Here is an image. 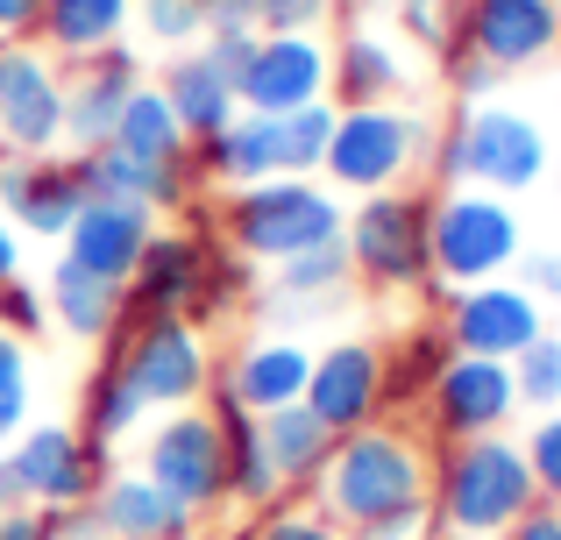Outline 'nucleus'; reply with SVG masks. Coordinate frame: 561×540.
I'll use <instances>...</instances> for the list:
<instances>
[{
    "label": "nucleus",
    "mask_w": 561,
    "mask_h": 540,
    "mask_svg": "<svg viewBox=\"0 0 561 540\" xmlns=\"http://www.w3.org/2000/svg\"><path fill=\"white\" fill-rule=\"evenodd\" d=\"M0 142L57 157L65 142V65L43 43H0Z\"/></svg>",
    "instance_id": "9b49d317"
},
{
    "label": "nucleus",
    "mask_w": 561,
    "mask_h": 540,
    "mask_svg": "<svg viewBox=\"0 0 561 540\" xmlns=\"http://www.w3.org/2000/svg\"><path fill=\"white\" fill-rule=\"evenodd\" d=\"M142 420H150V413H142V399L128 391V377L114 370V356H107V363L93 370V384H85V420H79V434L114 462V448H122L128 434L142 427Z\"/></svg>",
    "instance_id": "c756f323"
},
{
    "label": "nucleus",
    "mask_w": 561,
    "mask_h": 540,
    "mask_svg": "<svg viewBox=\"0 0 561 540\" xmlns=\"http://www.w3.org/2000/svg\"><path fill=\"white\" fill-rule=\"evenodd\" d=\"M249 540H342V533H334L313 505H277V513H263L256 527H249Z\"/></svg>",
    "instance_id": "a19ab883"
},
{
    "label": "nucleus",
    "mask_w": 561,
    "mask_h": 540,
    "mask_svg": "<svg viewBox=\"0 0 561 540\" xmlns=\"http://www.w3.org/2000/svg\"><path fill=\"white\" fill-rule=\"evenodd\" d=\"M434 527V519H426ZM426 527H391V533H363V540H426Z\"/></svg>",
    "instance_id": "3c124183"
},
{
    "label": "nucleus",
    "mask_w": 561,
    "mask_h": 540,
    "mask_svg": "<svg viewBox=\"0 0 561 540\" xmlns=\"http://www.w3.org/2000/svg\"><path fill=\"white\" fill-rule=\"evenodd\" d=\"M206 36H228V28H256V0H199Z\"/></svg>",
    "instance_id": "c03bdc74"
},
{
    "label": "nucleus",
    "mask_w": 561,
    "mask_h": 540,
    "mask_svg": "<svg viewBox=\"0 0 561 540\" xmlns=\"http://www.w3.org/2000/svg\"><path fill=\"white\" fill-rule=\"evenodd\" d=\"M334 0H256V36H313Z\"/></svg>",
    "instance_id": "58836bf2"
},
{
    "label": "nucleus",
    "mask_w": 561,
    "mask_h": 540,
    "mask_svg": "<svg viewBox=\"0 0 561 540\" xmlns=\"http://www.w3.org/2000/svg\"><path fill=\"white\" fill-rule=\"evenodd\" d=\"M306 413L342 441V434L377 427L383 413V342L370 334H348V342H328L313 356V377H306Z\"/></svg>",
    "instance_id": "2eb2a0df"
},
{
    "label": "nucleus",
    "mask_w": 561,
    "mask_h": 540,
    "mask_svg": "<svg viewBox=\"0 0 561 540\" xmlns=\"http://www.w3.org/2000/svg\"><path fill=\"white\" fill-rule=\"evenodd\" d=\"M122 28H128V0H43L36 43L50 57H79V65H85V57L114 50Z\"/></svg>",
    "instance_id": "bb28decb"
},
{
    "label": "nucleus",
    "mask_w": 561,
    "mask_h": 540,
    "mask_svg": "<svg viewBox=\"0 0 561 540\" xmlns=\"http://www.w3.org/2000/svg\"><path fill=\"white\" fill-rule=\"evenodd\" d=\"M249 57H256V28H228V36H206V65H214L228 85H242Z\"/></svg>",
    "instance_id": "79ce46f5"
},
{
    "label": "nucleus",
    "mask_w": 561,
    "mask_h": 540,
    "mask_svg": "<svg viewBox=\"0 0 561 540\" xmlns=\"http://www.w3.org/2000/svg\"><path fill=\"white\" fill-rule=\"evenodd\" d=\"M420 150H426V128L412 122L405 107H342L334 114V136H328V164L320 179L334 193H391L420 171Z\"/></svg>",
    "instance_id": "1a4fd4ad"
},
{
    "label": "nucleus",
    "mask_w": 561,
    "mask_h": 540,
    "mask_svg": "<svg viewBox=\"0 0 561 540\" xmlns=\"http://www.w3.org/2000/svg\"><path fill=\"white\" fill-rule=\"evenodd\" d=\"M107 470H114V462L100 456L71 420H28V427L8 441V456H0V476H8L14 505L50 513V519L85 513Z\"/></svg>",
    "instance_id": "6e6552de"
},
{
    "label": "nucleus",
    "mask_w": 561,
    "mask_h": 540,
    "mask_svg": "<svg viewBox=\"0 0 561 540\" xmlns=\"http://www.w3.org/2000/svg\"><path fill=\"white\" fill-rule=\"evenodd\" d=\"M554 8H561V0H554Z\"/></svg>",
    "instance_id": "5fc2aeb1"
},
{
    "label": "nucleus",
    "mask_w": 561,
    "mask_h": 540,
    "mask_svg": "<svg viewBox=\"0 0 561 540\" xmlns=\"http://www.w3.org/2000/svg\"><path fill=\"white\" fill-rule=\"evenodd\" d=\"M440 334H448L455 356H491V363H519L526 348L548 334V306L534 299L526 285H512V277H497V285H469L462 299L448 306V320H440Z\"/></svg>",
    "instance_id": "4468645a"
},
{
    "label": "nucleus",
    "mask_w": 561,
    "mask_h": 540,
    "mask_svg": "<svg viewBox=\"0 0 561 540\" xmlns=\"http://www.w3.org/2000/svg\"><path fill=\"white\" fill-rule=\"evenodd\" d=\"M114 370L128 377V391L142 399V413H185L199 405V391L214 384L206 363V334L185 313H150V320H122L107 334Z\"/></svg>",
    "instance_id": "0eeeda50"
},
{
    "label": "nucleus",
    "mask_w": 561,
    "mask_h": 540,
    "mask_svg": "<svg viewBox=\"0 0 561 540\" xmlns=\"http://www.w3.org/2000/svg\"><path fill=\"white\" fill-rule=\"evenodd\" d=\"M8 277H22V235H14V221L0 214V285Z\"/></svg>",
    "instance_id": "09e8293b"
},
{
    "label": "nucleus",
    "mask_w": 561,
    "mask_h": 540,
    "mask_svg": "<svg viewBox=\"0 0 561 540\" xmlns=\"http://www.w3.org/2000/svg\"><path fill=\"white\" fill-rule=\"evenodd\" d=\"M426 221H434V193H412V185H391V193H370L348 207L342 221V250L348 271L377 291H420L434 285V242H426Z\"/></svg>",
    "instance_id": "423d86ee"
},
{
    "label": "nucleus",
    "mask_w": 561,
    "mask_h": 540,
    "mask_svg": "<svg viewBox=\"0 0 561 540\" xmlns=\"http://www.w3.org/2000/svg\"><path fill=\"white\" fill-rule=\"evenodd\" d=\"M313 513L334 533H391V527H426L434 519V456L412 427H377L342 434L328 470L313 476Z\"/></svg>",
    "instance_id": "f257e3e1"
},
{
    "label": "nucleus",
    "mask_w": 561,
    "mask_h": 540,
    "mask_svg": "<svg viewBox=\"0 0 561 540\" xmlns=\"http://www.w3.org/2000/svg\"><path fill=\"white\" fill-rule=\"evenodd\" d=\"M157 228L164 221H157V207H142V199H85V214L65 235V256L79 271L107 277V285H128V271L142 264Z\"/></svg>",
    "instance_id": "a211bd4d"
},
{
    "label": "nucleus",
    "mask_w": 561,
    "mask_h": 540,
    "mask_svg": "<svg viewBox=\"0 0 561 540\" xmlns=\"http://www.w3.org/2000/svg\"><path fill=\"white\" fill-rule=\"evenodd\" d=\"M540 505L526 448L512 434H477V441H448L434 462V527L462 540H497L512 519Z\"/></svg>",
    "instance_id": "f03ea898"
},
{
    "label": "nucleus",
    "mask_w": 561,
    "mask_h": 540,
    "mask_svg": "<svg viewBox=\"0 0 561 540\" xmlns=\"http://www.w3.org/2000/svg\"><path fill=\"white\" fill-rule=\"evenodd\" d=\"M85 519H93L107 540H199V519H192L171 491H157L142 470H107L100 476Z\"/></svg>",
    "instance_id": "aec40b11"
},
{
    "label": "nucleus",
    "mask_w": 561,
    "mask_h": 540,
    "mask_svg": "<svg viewBox=\"0 0 561 540\" xmlns=\"http://www.w3.org/2000/svg\"><path fill=\"white\" fill-rule=\"evenodd\" d=\"M306 377H313V348L291 342V334H263V342H249L242 356L228 363V370L214 377V391H228L242 413H285V405L306 399Z\"/></svg>",
    "instance_id": "412c9836"
},
{
    "label": "nucleus",
    "mask_w": 561,
    "mask_h": 540,
    "mask_svg": "<svg viewBox=\"0 0 561 540\" xmlns=\"http://www.w3.org/2000/svg\"><path fill=\"white\" fill-rule=\"evenodd\" d=\"M28 427V348L0 328V448Z\"/></svg>",
    "instance_id": "c9c22d12"
},
{
    "label": "nucleus",
    "mask_w": 561,
    "mask_h": 540,
    "mask_svg": "<svg viewBox=\"0 0 561 540\" xmlns=\"http://www.w3.org/2000/svg\"><path fill=\"white\" fill-rule=\"evenodd\" d=\"M256 434H263V456H271L277 491H313V476L328 470V456H334V434L320 427L306 405L263 413V420H256Z\"/></svg>",
    "instance_id": "a878e982"
},
{
    "label": "nucleus",
    "mask_w": 561,
    "mask_h": 540,
    "mask_svg": "<svg viewBox=\"0 0 561 540\" xmlns=\"http://www.w3.org/2000/svg\"><path fill=\"white\" fill-rule=\"evenodd\" d=\"M14 513V491H8V476H0V519H8Z\"/></svg>",
    "instance_id": "603ef678"
},
{
    "label": "nucleus",
    "mask_w": 561,
    "mask_h": 540,
    "mask_svg": "<svg viewBox=\"0 0 561 540\" xmlns=\"http://www.w3.org/2000/svg\"><path fill=\"white\" fill-rule=\"evenodd\" d=\"M455 348H448V334L440 328H412V334H398L391 342V356H383V405H412V399H426V384L440 377V363H448Z\"/></svg>",
    "instance_id": "7c9ffc66"
},
{
    "label": "nucleus",
    "mask_w": 561,
    "mask_h": 540,
    "mask_svg": "<svg viewBox=\"0 0 561 540\" xmlns=\"http://www.w3.org/2000/svg\"><path fill=\"white\" fill-rule=\"evenodd\" d=\"M57 540H107V533H100V527H93V519H85V513H71L65 527H57Z\"/></svg>",
    "instance_id": "8fccbe9b"
},
{
    "label": "nucleus",
    "mask_w": 561,
    "mask_h": 540,
    "mask_svg": "<svg viewBox=\"0 0 561 540\" xmlns=\"http://www.w3.org/2000/svg\"><path fill=\"white\" fill-rule=\"evenodd\" d=\"M342 221H348V207L320 179H263V185L228 193V207H220L228 250L249 256V264H285L299 250L342 242Z\"/></svg>",
    "instance_id": "20e7f679"
},
{
    "label": "nucleus",
    "mask_w": 561,
    "mask_h": 540,
    "mask_svg": "<svg viewBox=\"0 0 561 540\" xmlns=\"http://www.w3.org/2000/svg\"><path fill=\"white\" fill-rule=\"evenodd\" d=\"M348 250L342 242H320V250H299L277 264V299L285 306H313V299H334V291L348 285Z\"/></svg>",
    "instance_id": "2f4dec72"
},
{
    "label": "nucleus",
    "mask_w": 561,
    "mask_h": 540,
    "mask_svg": "<svg viewBox=\"0 0 561 540\" xmlns=\"http://www.w3.org/2000/svg\"><path fill=\"white\" fill-rule=\"evenodd\" d=\"M136 85H142V71H136V50H128V43L85 57L79 79H65V142L71 150H100V142L114 136V122H122Z\"/></svg>",
    "instance_id": "4be33fe9"
},
{
    "label": "nucleus",
    "mask_w": 561,
    "mask_h": 540,
    "mask_svg": "<svg viewBox=\"0 0 561 540\" xmlns=\"http://www.w3.org/2000/svg\"><path fill=\"white\" fill-rule=\"evenodd\" d=\"M391 8H398V22H405L412 43H426V50H448L455 43V8L448 0H391Z\"/></svg>",
    "instance_id": "ea45409f"
},
{
    "label": "nucleus",
    "mask_w": 561,
    "mask_h": 540,
    "mask_svg": "<svg viewBox=\"0 0 561 540\" xmlns=\"http://www.w3.org/2000/svg\"><path fill=\"white\" fill-rule=\"evenodd\" d=\"M497 540H561V505H534V513L512 519Z\"/></svg>",
    "instance_id": "de8ad7c7"
},
{
    "label": "nucleus",
    "mask_w": 561,
    "mask_h": 540,
    "mask_svg": "<svg viewBox=\"0 0 561 540\" xmlns=\"http://www.w3.org/2000/svg\"><path fill=\"white\" fill-rule=\"evenodd\" d=\"M426 242H434V285L440 291H448V285L469 291V285H497L505 271H519L526 221H519V207H505L497 193L448 185V193H434Z\"/></svg>",
    "instance_id": "39448f33"
},
{
    "label": "nucleus",
    "mask_w": 561,
    "mask_h": 540,
    "mask_svg": "<svg viewBox=\"0 0 561 540\" xmlns=\"http://www.w3.org/2000/svg\"><path fill=\"white\" fill-rule=\"evenodd\" d=\"M43 306H50V320L71 342H107V334L122 328V285L79 271L71 256H57L50 277H43Z\"/></svg>",
    "instance_id": "393cba45"
},
{
    "label": "nucleus",
    "mask_w": 561,
    "mask_h": 540,
    "mask_svg": "<svg viewBox=\"0 0 561 540\" xmlns=\"http://www.w3.org/2000/svg\"><path fill=\"white\" fill-rule=\"evenodd\" d=\"M128 22H136L164 57H179V50H192V36H206L199 0H128Z\"/></svg>",
    "instance_id": "72a5a7b5"
},
{
    "label": "nucleus",
    "mask_w": 561,
    "mask_h": 540,
    "mask_svg": "<svg viewBox=\"0 0 561 540\" xmlns=\"http://www.w3.org/2000/svg\"><path fill=\"white\" fill-rule=\"evenodd\" d=\"M519 285L534 291L540 306H561V250H526L519 256Z\"/></svg>",
    "instance_id": "37998d69"
},
{
    "label": "nucleus",
    "mask_w": 561,
    "mask_h": 540,
    "mask_svg": "<svg viewBox=\"0 0 561 540\" xmlns=\"http://www.w3.org/2000/svg\"><path fill=\"white\" fill-rule=\"evenodd\" d=\"M519 448H526V470H534L540 505H561V413H540Z\"/></svg>",
    "instance_id": "e433bc0d"
},
{
    "label": "nucleus",
    "mask_w": 561,
    "mask_h": 540,
    "mask_svg": "<svg viewBox=\"0 0 561 540\" xmlns=\"http://www.w3.org/2000/svg\"><path fill=\"white\" fill-rule=\"evenodd\" d=\"M57 527H65V519H50V513H28V505H14V513L0 519V540H57Z\"/></svg>",
    "instance_id": "49530a36"
},
{
    "label": "nucleus",
    "mask_w": 561,
    "mask_h": 540,
    "mask_svg": "<svg viewBox=\"0 0 561 540\" xmlns=\"http://www.w3.org/2000/svg\"><path fill=\"white\" fill-rule=\"evenodd\" d=\"M157 93H164V107H171V114H179L185 142H214L220 128L242 114L234 85L220 79L214 65H206V50H179V57H164V79H157Z\"/></svg>",
    "instance_id": "b1692460"
},
{
    "label": "nucleus",
    "mask_w": 561,
    "mask_h": 540,
    "mask_svg": "<svg viewBox=\"0 0 561 540\" xmlns=\"http://www.w3.org/2000/svg\"><path fill=\"white\" fill-rule=\"evenodd\" d=\"M434 171L448 185H477V193L519 199V193H534V185L554 171V142H548V128H540L526 107L483 100V107H462V122L448 128Z\"/></svg>",
    "instance_id": "7ed1b4c3"
},
{
    "label": "nucleus",
    "mask_w": 561,
    "mask_h": 540,
    "mask_svg": "<svg viewBox=\"0 0 561 540\" xmlns=\"http://www.w3.org/2000/svg\"><path fill=\"white\" fill-rule=\"evenodd\" d=\"M85 179L71 157H22L8 150L0 157V207H8V221L22 228V235L36 242H65L71 221L85 214Z\"/></svg>",
    "instance_id": "dca6fc26"
},
{
    "label": "nucleus",
    "mask_w": 561,
    "mask_h": 540,
    "mask_svg": "<svg viewBox=\"0 0 561 540\" xmlns=\"http://www.w3.org/2000/svg\"><path fill=\"white\" fill-rule=\"evenodd\" d=\"M206 256H214L206 235H192V228H157L150 250H142V264L128 271V285H122V320L185 313L192 291H199V277H206Z\"/></svg>",
    "instance_id": "6ab92c4d"
},
{
    "label": "nucleus",
    "mask_w": 561,
    "mask_h": 540,
    "mask_svg": "<svg viewBox=\"0 0 561 540\" xmlns=\"http://www.w3.org/2000/svg\"><path fill=\"white\" fill-rule=\"evenodd\" d=\"M43 0H0V43H36Z\"/></svg>",
    "instance_id": "a18cd8bd"
},
{
    "label": "nucleus",
    "mask_w": 561,
    "mask_h": 540,
    "mask_svg": "<svg viewBox=\"0 0 561 540\" xmlns=\"http://www.w3.org/2000/svg\"><path fill=\"white\" fill-rule=\"evenodd\" d=\"M142 476H150L157 491H171V498L185 505L192 519L214 513V505H228V456H220V420L199 413V405H185V413H164L150 434H142Z\"/></svg>",
    "instance_id": "9d476101"
},
{
    "label": "nucleus",
    "mask_w": 561,
    "mask_h": 540,
    "mask_svg": "<svg viewBox=\"0 0 561 540\" xmlns=\"http://www.w3.org/2000/svg\"><path fill=\"white\" fill-rule=\"evenodd\" d=\"M512 377H519V405H534V413H561V334L554 328L540 334V342L512 363Z\"/></svg>",
    "instance_id": "f704fd0d"
},
{
    "label": "nucleus",
    "mask_w": 561,
    "mask_h": 540,
    "mask_svg": "<svg viewBox=\"0 0 561 540\" xmlns=\"http://www.w3.org/2000/svg\"><path fill=\"white\" fill-rule=\"evenodd\" d=\"M512 413H519V377L512 363L491 356H448L440 377L426 384V427L448 441H477V434H505Z\"/></svg>",
    "instance_id": "ddd939ff"
},
{
    "label": "nucleus",
    "mask_w": 561,
    "mask_h": 540,
    "mask_svg": "<svg viewBox=\"0 0 561 540\" xmlns=\"http://www.w3.org/2000/svg\"><path fill=\"white\" fill-rule=\"evenodd\" d=\"M328 136H334V107H299V114H277V150H285V179H320L328 164Z\"/></svg>",
    "instance_id": "473e14b6"
},
{
    "label": "nucleus",
    "mask_w": 561,
    "mask_h": 540,
    "mask_svg": "<svg viewBox=\"0 0 561 540\" xmlns=\"http://www.w3.org/2000/svg\"><path fill=\"white\" fill-rule=\"evenodd\" d=\"M455 43L483 57L497 79H519L561 50V8L554 0H469L455 14Z\"/></svg>",
    "instance_id": "f8f14e48"
},
{
    "label": "nucleus",
    "mask_w": 561,
    "mask_h": 540,
    "mask_svg": "<svg viewBox=\"0 0 561 540\" xmlns=\"http://www.w3.org/2000/svg\"><path fill=\"white\" fill-rule=\"evenodd\" d=\"M548 179H554V199H561V157H554V171H548Z\"/></svg>",
    "instance_id": "864d4df0"
},
{
    "label": "nucleus",
    "mask_w": 561,
    "mask_h": 540,
    "mask_svg": "<svg viewBox=\"0 0 561 540\" xmlns=\"http://www.w3.org/2000/svg\"><path fill=\"white\" fill-rule=\"evenodd\" d=\"M0 328H8L14 342H36V334H50L43 285H28V277H8V285H0Z\"/></svg>",
    "instance_id": "4c0bfd02"
},
{
    "label": "nucleus",
    "mask_w": 561,
    "mask_h": 540,
    "mask_svg": "<svg viewBox=\"0 0 561 540\" xmlns=\"http://www.w3.org/2000/svg\"><path fill=\"white\" fill-rule=\"evenodd\" d=\"M412 93V71L377 28H342V43L328 50V107H398Z\"/></svg>",
    "instance_id": "5701e85b"
},
{
    "label": "nucleus",
    "mask_w": 561,
    "mask_h": 540,
    "mask_svg": "<svg viewBox=\"0 0 561 540\" xmlns=\"http://www.w3.org/2000/svg\"><path fill=\"white\" fill-rule=\"evenodd\" d=\"M107 142H114V150H128V157H142V164H179V157H192L179 114L164 107L157 85H136V93H128V107H122V122H114Z\"/></svg>",
    "instance_id": "c85d7f7f"
},
{
    "label": "nucleus",
    "mask_w": 561,
    "mask_h": 540,
    "mask_svg": "<svg viewBox=\"0 0 561 540\" xmlns=\"http://www.w3.org/2000/svg\"><path fill=\"white\" fill-rule=\"evenodd\" d=\"M242 114H299L328 100V43L320 36H256L242 85Z\"/></svg>",
    "instance_id": "f3484780"
},
{
    "label": "nucleus",
    "mask_w": 561,
    "mask_h": 540,
    "mask_svg": "<svg viewBox=\"0 0 561 540\" xmlns=\"http://www.w3.org/2000/svg\"><path fill=\"white\" fill-rule=\"evenodd\" d=\"M206 391H214V384H206ZM214 420H220V456H228V498H242V505L285 498V491H277V476H271V456H263L256 413H242L228 391H214Z\"/></svg>",
    "instance_id": "cd10ccee"
}]
</instances>
